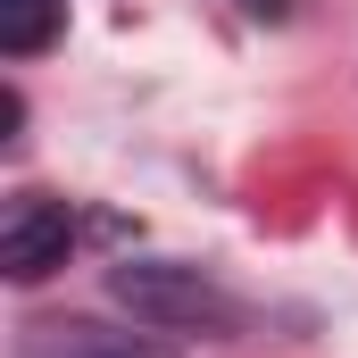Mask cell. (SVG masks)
Returning a JSON list of instances; mask_svg holds the SVG:
<instances>
[{"mask_svg": "<svg viewBox=\"0 0 358 358\" xmlns=\"http://www.w3.org/2000/svg\"><path fill=\"white\" fill-rule=\"evenodd\" d=\"M108 292L142 317V325H234V300L208 283L200 267H176V259H125V267H108Z\"/></svg>", "mask_w": 358, "mask_h": 358, "instance_id": "obj_1", "label": "cell"}, {"mask_svg": "<svg viewBox=\"0 0 358 358\" xmlns=\"http://www.w3.org/2000/svg\"><path fill=\"white\" fill-rule=\"evenodd\" d=\"M67 250H76L67 200H17V208H8V225H0V267L17 275V283H42L50 267H67Z\"/></svg>", "mask_w": 358, "mask_h": 358, "instance_id": "obj_2", "label": "cell"}, {"mask_svg": "<svg viewBox=\"0 0 358 358\" xmlns=\"http://www.w3.org/2000/svg\"><path fill=\"white\" fill-rule=\"evenodd\" d=\"M17 358H176V350H159L150 334L92 325V317H50V325H25Z\"/></svg>", "mask_w": 358, "mask_h": 358, "instance_id": "obj_3", "label": "cell"}, {"mask_svg": "<svg viewBox=\"0 0 358 358\" xmlns=\"http://www.w3.org/2000/svg\"><path fill=\"white\" fill-rule=\"evenodd\" d=\"M59 25H67V0H0V50H8V59L50 50Z\"/></svg>", "mask_w": 358, "mask_h": 358, "instance_id": "obj_4", "label": "cell"}, {"mask_svg": "<svg viewBox=\"0 0 358 358\" xmlns=\"http://www.w3.org/2000/svg\"><path fill=\"white\" fill-rule=\"evenodd\" d=\"M250 8H283V0H250Z\"/></svg>", "mask_w": 358, "mask_h": 358, "instance_id": "obj_5", "label": "cell"}]
</instances>
